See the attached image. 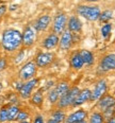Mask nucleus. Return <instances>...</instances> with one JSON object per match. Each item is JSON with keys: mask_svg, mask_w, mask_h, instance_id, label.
I'll list each match as a JSON object with an SVG mask.
<instances>
[{"mask_svg": "<svg viewBox=\"0 0 115 123\" xmlns=\"http://www.w3.org/2000/svg\"><path fill=\"white\" fill-rule=\"evenodd\" d=\"M36 72H37V67L35 65V63L33 61H29L20 67L17 76H18L19 81L25 83V82L34 79L35 75H36Z\"/></svg>", "mask_w": 115, "mask_h": 123, "instance_id": "7ed1b4c3", "label": "nucleus"}, {"mask_svg": "<svg viewBox=\"0 0 115 123\" xmlns=\"http://www.w3.org/2000/svg\"><path fill=\"white\" fill-rule=\"evenodd\" d=\"M73 45H74L73 33L65 30L62 34H61L60 39H59V48H60L61 51H67L70 49Z\"/></svg>", "mask_w": 115, "mask_h": 123, "instance_id": "9d476101", "label": "nucleus"}, {"mask_svg": "<svg viewBox=\"0 0 115 123\" xmlns=\"http://www.w3.org/2000/svg\"><path fill=\"white\" fill-rule=\"evenodd\" d=\"M18 123H30L29 121H22V122H18Z\"/></svg>", "mask_w": 115, "mask_h": 123, "instance_id": "58836bf2", "label": "nucleus"}, {"mask_svg": "<svg viewBox=\"0 0 115 123\" xmlns=\"http://www.w3.org/2000/svg\"><path fill=\"white\" fill-rule=\"evenodd\" d=\"M106 123H115V116H114V117H112L111 119H109Z\"/></svg>", "mask_w": 115, "mask_h": 123, "instance_id": "c9c22d12", "label": "nucleus"}, {"mask_svg": "<svg viewBox=\"0 0 115 123\" xmlns=\"http://www.w3.org/2000/svg\"><path fill=\"white\" fill-rule=\"evenodd\" d=\"M29 118H30V114H29V112H28L27 111H25V109H20L15 121H17V122L28 121V119H29Z\"/></svg>", "mask_w": 115, "mask_h": 123, "instance_id": "a878e982", "label": "nucleus"}, {"mask_svg": "<svg viewBox=\"0 0 115 123\" xmlns=\"http://www.w3.org/2000/svg\"><path fill=\"white\" fill-rule=\"evenodd\" d=\"M2 89H3V84L0 82V94H1V92H2Z\"/></svg>", "mask_w": 115, "mask_h": 123, "instance_id": "e433bc0d", "label": "nucleus"}, {"mask_svg": "<svg viewBox=\"0 0 115 123\" xmlns=\"http://www.w3.org/2000/svg\"><path fill=\"white\" fill-rule=\"evenodd\" d=\"M86 118H88V112H86V111L80 108V109H78V111L69 114L68 116H66L63 123H77V122L83 121V120H86Z\"/></svg>", "mask_w": 115, "mask_h": 123, "instance_id": "2eb2a0df", "label": "nucleus"}, {"mask_svg": "<svg viewBox=\"0 0 115 123\" xmlns=\"http://www.w3.org/2000/svg\"><path fill=\"white\" fill-rule=\"evenodd\" d=\"M67 25V15L65 13H58L52 22V32L57 35H61L65 31Z\"/></svg>", "mask_w": 115, "mask_h": 123, "instance_id": "6e6552de", "label": "nucleus"}, {"mask_svg": "<svg viewBox=\"0 0 115 123\" xmlns=\"http://www.w3.org/2000/svg\"><path fill=\"white\" fill-rule=\"evenodd\" d=\"M111 31H112V25L111 24H106L102 25L101 28V34L103 38H108V36L111 34Z\"/></svg>", "mask_w": 115, "mask_h": 123, "instance_id": "c756f323", "label": "nucleus"}, {"mask_svg": "<svg viewBox=\"0 0 115 123\" xmlns=\"http://www.w3.org/2000/svg\"><path fill=\"white\" fill-rule=\"evenodd\" d=\"M32 123H45V119L44 116L41 114H36L33 118V122Z\"/></svg>", "mask_w": 115, "mask_h": 123, "instance_id": "7c9ffc66", "label": "nucleus"}, {"mask_svg": "<svg viewBox=\"0 0 115 123\" xmlns=\"http://www.w3.org/2000/svg\"><path fill=\"white\" fill-rule=\"evenodd\" d=\"M59 39H60L59 35H57L53 32H51L42 40L41 46H42V48H44L45 50H48V51L52 50L59 46Z\"/></svg>", "mask_w": 115, "mask_h": 123, "instance_id": "9b49d317", "label": "nucleus"}, {"mask_svg": "<svg viewBox=\"0 0 115 123\" xmlns=\"http://www.w3.org/2000/svg\"><path fill=\"white\" fill-rule=\"evenodd\" d=\"M51 22V17L49 15H42L34 21L32 27L34 28V30L36 32H44L48 29V27L50 25Z\"/></svg>", "mask_w": 115, "mask_h": 123, "instance_id": "4468645a", "label": "nucleus"}, {"mask_svg": "<svg viewBox=\"0 0 115 123\" xmlns=\"http://www.w3.org/2000/svg\"><path fill=\"white\" fill-rule=\"evenodd\" d=\"M7 68V61L6 57H0V72Z\"/></svg>", "mask_w": 115, "mask_h": 123, "instance_id": "2f4dec72", "label": "nucleus"}, {"mask_svg": "<svg viewBox=\"0 0 115 123\" xmlns=\"http://www.w3.org/2000/svg\"><path fill=\"white\" fill-rule=\"evenodd\" d=\"M7 6L6 3H2L0 2V18L4 16V14L7 13Z\"/></svg>", "mask_w": 115, "mask_h": 123, "instance_id": "473e14b6", "label": "nucleus"}, {"mask_svg": "<svg viewBox=\"0 0 115 123\" xmlns=\"http://www.w3.org/2000/svg\"><path fill=\"white\" fill-rule=\"evenodd\" d=\"M30 103L36 107L43 106V103H44V91L42 90V88L37 89L36 91H34L32 93L31 98H30Z\"/></svg>", "mask_w": 115, "mask_h": 123, "instance_id": "6ab92c4d", "label": "nucleus"}, {"mask_svg": "<svg viewBox=\"0 0 115 123\" xmlns=\"http://www.w3.org/2000/svg\"><path fill=\"white\" fill-rule=\"evenodd\" d=\"M54 61V53L47 51V52H38L34 57V63L37 68H46L50 66Z\"/></svg>", "mask_w": 115, "mask_h": 123, "instance_id": "423d86ee", "label": "nucleus"}, {"mask_svg": "<svg viewBox=\"0 0 115 123\" xmlns=\"http://www.w3.org/2000/svg\"><path fill=\"white\" fill-rule=\"evenodd\" d=\"M77 123H88L86 120H83V121H80V122H77Z\"/></svg>", "mask_w": 115, "mask_h": 123, "instance_id": "4c0bfd02", "label": "nucleus"}, {"mask_svg": "<svg viewBox=\"0 0 115 123\" xmlns=\"http://www.w3.org/2000/svg\"><path fill=\"white\" fill-rule=\"evenodd\" d=\"M38 82H40V80H38L37 78H34L30 81L25 82V83L22 84L20 90L18 91L19 98L22 100H28L31 98L32 93L34 92V89H35V87L37 86Z\"/></svg>", "mask_w": 115, "mask_h": 123, "instance_id": "0eeeda50", "label": "nucleus"}, {"mask_svg": "<svg viewBox=\"0 0 115 123\" xmlns=\"http://www.w3.org/2000/svg\"><path fill=\"white\" fill-rule=\"evenodd\" d=\"M77 13L83 18L89 20V21H96L99 19L100 16V7L97 6H86V4H81L77 7Z\"/></svg>", "mask_w": 115, "mask_h": 123, "instance_id": "f03ea898", "label": "nucleus"}, {"mask_svg": "<svg viewBox=\"0 0 115 123\" xmlns=\"http://www.w3.org/2000/svg\"><path fill=\"white\" fill-rule=\"evenodd\" d=\"M25 53H26V51H25L24 48H22V49H20L19 51H17V52L15 53V56H14V64H15V65H18V64H20L22 61H24Z\"/></svg>", "mask_w": 115, "mask_h": 123, "instance_id": "cd10ccee", "label": "nucleus"}, {"mask_svg": "<svg viewBox=\"0 0 115 123\" xmlns=\"http://www.w3.org/2000/svg\"><path fill=\"white\" fill-rule=\"evenodd\" d=\"M88 123H104V118L100 111H93L89 116Z\"/></svg>", "mask_w": 115, "mask_h": 123, "instance_id": "b1692460", "label": "nucleus"}, {"mask_svg": "<svg viewBox=\"0 0 115 123\" xmlns=\"http://www.w3.org/2000/svg\"><path fill=\"white\" fill-rule=\"evenodd\" d=\"M91 96H92V91L89 90L88 88H84L82 90H80V92L78 93V96H77L76 99L74 100L73 104H71V107L80 106V105L91 101Z\"/></svg>", "mask_w": 115, "mask_h": 123, "instance_id": "dca6fc26", "label": "nucleus"}, {"mask_svg": "<svg viewBox=\"0 0 115 123\" xmlns=\"http://www.w3.org/2000/svg\"><path fill=\"white\" fill-rule=\"evenodd\" d=\"M20 111L18 105L7 104V122H13L16 120V117Z\"/></svg>", "mask_w": 115, "mask_h": 123, "instance_id": "412c9836", "label": "nucleus"}, {"mask_svg": "<svg viewBox=\"0 0 115 123\" xmlns=\"http://www.w3.org/2000/svg\"><path fill=\"white\" fill-rule=\"evenodd\" d=\"M46 123H59V122H57L55 120H53V119H51V118H48Z\"/></svg>", "mask_w": 115, "mask_h": 123, "instance_id": "72a5a7b5", "label": "nucleus"}, {"mask_svg": "<svg viewBox=\"0 0 115 123\" xmlns=\"http://www.w3.org/2000/svg\"><path fill=\"white\" fill-rule=\"evenodd\" d=\"M0 45L4 52L16 53L22 47L21 32L14 28H9L2 32Z\"/></svg>", "mask_w": 115, "mask_h": 123, "instance_id": "f257e3e1", "label": "nucleus"}, {"mask_svg": "<svg viewBox=\"0 0 115 123\" xmlns=\"http://www.w3.org/2000/svg\"><path fill=\"white\" fill-rule=\"evenodd\" d=\"M0 78H1V73H0Z\"/></svg>", "mask_w": 115, "mask_h": 123, "instance_id": "ea45409f", "label": "nucleus"}, {"mask_svg": "<svg viewBox=\"0 0 115 123\" xmlns=\"http://www.w3.org/2000/svg\"><path fill=\"white\" fill-rule=\"evenodd\" d=\"M18 6L17 4H13V6H10V7H9V10L10 11H14V10H16V7Z\"/></svg>", "mask_w": 115, "mask_h": 123, "instance_id": "f704fd0d", "label": "nucleus"}, {"mask_svg": "<svg viewBox=\"0 0 115 123\" xmlns=\"http://www.w3.org/2000/svg\"><path fill=\"white\" fill-rule=\"evenodd\" d=\"M67 31H69L73 34H79L82 31V22L79 19L78 16L73 15L67 19Z\"/></svg>", "mask_w": 115, "mask_h": 123, "instance_id": "ddd939ff", "label": "nucleus"}, {"mask_svg": "<svg viewBox=\"0 0 115 123\" xmlns=\"http://www.w3.org/2000/svg\"><path fill=\"white\" fill-rule=\"evenodd\" d=\"M107 88H108V85H107V82L104 80H100L99 82H97V84L95 85V88L92 91L91 101H93V102L98 101L103 96H106Z\"/></svg>", "mask_w": 115, "mask_h": 123, "instance_id": "1a4fd4ad", "label": "nucleus"}, {"mask_svg": "<svg viewBox=\"0 0 115 123\" xmlns=\"http://www.w3.org/2000/svg\"><path fill=\"white\" fill-rule=\"evenodd\" d=\"M21 39H22V47L24 49L27 48H31L35 43L36 39V31L34 30V28L30 25H27L24 28L21 32Z\"/></svg>", "mask_w": 115, "mask_h": 123, "instance_id": "39448f33", "label": "nucleus"}, {"mask_svg": "<svg viewBox=\"0 0 115 123\" xmlns=\"http://www.w3.org/2000/svg\"><path fill=\"white\" fill-rule=\"evenodd\" d=\"M69 64L70 67L76 69V70H79V69H82L84 66V63L82 61V57H81L79 51H75L74 53H71L70 57H69Z\"/></svg>", "mask_w": 115, "mask_h": 123, "instance_id": "a211bd4d", "label": "nucleus"}, {"mask_svg": "<svg viewBox=\"0 0 115 123\" xmlns=\"http://www.w3.org/2000/svg\"><path fill=\"white\" fill-rule=\"evenodd\" d=\"M54 88H55V90H57L58 92V94H59V97H62L64 96V94L66 93L68 90H69V84L67 83V82H60L59 84H57V85L54 86Z\"/></svg>", "mask_w": 115, "mask_h": 123, "instance_id": "5701e85b", "label": "nucleus"}, {"mask_svg": "<svg viewBox=\"0 0 115 123\" xmlns=\"http://www.w3.org/2000/svg\"><path fill=\"white\" fill-rule=\"evenodd\" d=\"M79 53H80L81 57H82V61L84 63V65L88 66H92L95 62V58H94V54L88 50H79Z\"/></svg>", "mask_w": 115, "mask_h": 123, "instance_id": "aec40b11", "label": "nucleus"}, {"mask_svg": "<svg viewBox=\"0 0 115 123\" xmlns=\"http://www.w3.org/2000/svg\"><path fill=\"white\" fill-rule=\"evenodd\" d=\"M79 92H80V89H79L77 86L70 87L69 90L59 99V101L57 103L58 108L65 109V108H68V107H71V104H73L74 100L76 99V97L78 96Z\"/></svg>", "mask_w": 115, "mask_h": 123, "instance_id": "20e7f679", "label": "nucleus"}, {"mask_svg": "<svg viewBox=\"0 0 115 123\" xmlns=\"http://www.w3.org/2000/svg\"><path fill=\"white\" fill-rule=\"evenodd\" d=\"M7 122V105L0 107V123Z\"/></svg>", "mask_w": 115, "mask_h": 123, "instance_id": "c85d7f7f", "label": "nucleus"}, {"mask_svg": "<svg viewBox=\"0 0 115 123\" xmlns=\"http://www.w3.org/2000/svg\"><path fill=\"white\" fill-rule=\"evenodd\" d=\"M47 97H48V101H49V103L52 104V105L57 104L59 99H60V97H59V94H58V92H57V90H55L54 87L48 91V96Z\"/></svg>", "mask_w": 115, "mask_h": 123, "instance_id": "393cba45", "label": "nucleus"}, {"mask_svg": "<svg viewBox=\"0 0 115 123\" xmlns=\"http://www.w3.org/2000/svg\"><path fill=\"white\" fill-rule=\"evenodd\" d=\"M49 118L55 120V121L59 122V123H63L64 120H65V118H66V114H65V111H64L63 109L55 108V109H53V111L50 112V117Z\"/></svg>", "mask_w": 115, "mask_h": 123, "instance_id": "4be33fe9", "label": "nucleus"}, {"mask_svg": "<svg viewBox=\"0 0 115 123\" xmlns=\"http://www.w3.org/2000/svg\"><path fill=\"white\" fill-rule=\"evenodd\" d=\"M97 107L101 109V111H106L108 108H112L115 107V98L112 96H103L100 100H98L97 103Z\"/></svg>", "mask_w": 115, "mask_h": 123, "instance_id": "f3484780", "label": "nucleus"}, {"mask_svg": "<svg viewBox=\"0 0 115 123\" xmlns=\"http://www.w3.org/2000/svg\"><path fill=\"white\" fill-rule=\"evenodd\" d=\"M99 69L102 72H107V71H111L115 69V53H111V54L106 55L102 57L99 65Z\"/></svg>", "mask_w": 115, "mask_h": 123, "instance_id": "f8f14e48", "label": "nucleus"}, {"mask_svg": "<svg viewBox=\"0 0 115 123\" xmlns=\"http://www.w3.org/2000/svg\"><path fill=\"white\" fill-rule=\"evenodd\" d=\"M112 18V11L110 10H106L102 13H100V16H99V21L100 22H107L108 24L109 20H111Z\"/></svg>", "mask_w": 115, "mask_h": 123, "instance_id": "bb28decb", "label": "nucleus"}]
</instances>
